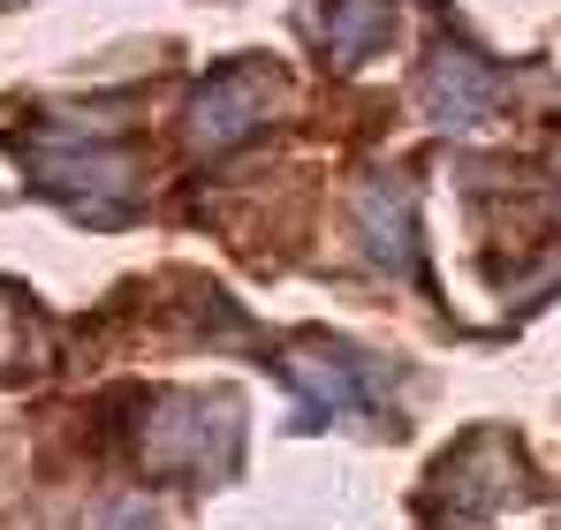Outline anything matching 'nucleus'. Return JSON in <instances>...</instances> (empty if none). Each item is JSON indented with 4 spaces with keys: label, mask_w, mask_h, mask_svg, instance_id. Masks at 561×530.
Instances as JSON below:
<instances>
[{
    "label": "nucleus",
    "mask_w": 561,
    "mask_h": 530,
    "mask_svg": "<svg viewBox=\"0 0 561 530\" xmlns=\"http://www.w3.org/2000/svg\"><path fill=\"white\" fill-rule=\"evenodd\" d=\"M137 454L160 477L213 485L243 454V402L236 394H152L137 417Z\"/></svg>",
    "instance_id": "nucleus-1"
},
{
    "label": "nucleus",
    "mask_w": 561,
    "mask_h": 530,
    "mask_svg": "<svg viewBox=\"0 0 561 530\" xmlns=\"http://www.w3.org/2000/svg\"><path fill=\"white\" fill-rule=\"evenodd\" d=\"M31 182L54 189L61 205H77L84 220H122L145 175H137V152L99 145L92 129H46V137H31Z\"/></svg>",
    "instance_id": "nucleus-2"
},
{
    "label": "nucleus",
    "mask_w": 561,
    "mask_h": 530,
    "mask_svg": "<svg viewBox=\"0 0 561 530\" xmlns=\"http://www.w3.org/2000/svg\"><path fill=\"white\" fill-rule=\"evenodd\" d=\"M280 99H288V77H280L274 61H259V54H243V61H228L220 77H205L197 99H190V137L213 152H228V145H243L251 129H266L280 114Z\"/></svg>",
    "instance_id": "nucleus-3"
},
{
    "label": "nucleus",
    "mask_w": 561,
    "mask_h": 530,
    "mask_svg": "<svg viewBox=\"0 0 561 530\" xmlns=\"http://www.w3.org/2000/svg\"><path fill=\"white\" fill-rule=\"evenodd\" d=\"M516 493V440L508 433H478L470 447H456L433 485H425V516L433 523H478L485 508H501Z\"/></svg>",
    "instance_id": "nucleus-4"
},
{
    "label": "nucleus",
    "mask_w": 561,
    "mask_h": 530,
    "mask_svg": "<svg viewBox=\"0 0 561 530\" xmlns=\"http://www.w3.org/2000/svg\"><path fill=\"white\" fill-rule=\"evenodd\" d=\"M288 379L304 387V410H311V417H357V410L379 402V371L357 349L327 342V334L288 342Z\"/></svg>",
    "instance_id": "nucleus-5"
},
{
    "label": "nucleus",
    "mask_w": 561,
    "mask_h": 530,
    "mask_svg": "<svg viewBox=\"0 0 561 530\" xmlns=\"http://www.w3.org/2000/svg\"><path fill=\"white\" fill-rule=\"evenodd\" d=\"M493 99H501V77L470 54V46H440L433 54V69H425V114L433 122H485L493 114Z\"/></svg>",
    "instance_id": "nucleus-6"
},
{
    "label": "nucleus",
    "mask_w": 561,
    "mask_h": 530,
    "mask_svg": "<svg viewBox=\"0 0 561 530\" xmlns=\"http://www.w3.org/2000/svg\"><path fill=\"white\" fill-rule=\"evenodd\" d=\"M357 235L387 273L417 265V220H410V182L402 175H379L357 189Z\"/></svg>",
    "instance_id": "nucleus-7"
},
{
    "label": "nucleus",
    "mask_w": 561,
    "mask_h": 530,
    "mask_svg": "<svg viewBox=\"0 0 561 530\" xmlns=\"http://www.w3.org/2000/svg\"><path fill=\"white\" fill-rule=\"evenodd\" d=\"M394 23H402V8H394V0H334V8H327V46H334V61H342V69H357V61L387 54Z\"/></svg>",
    "instance_id": "nucleus-8"
},
{
    "label": "nucleus",
    "mask_w": 561,
    "mask_h": 530,
    "mask_svg": "<svg viewBox=\"0 0 561 530\" xmlns=\"http://www.w3.org/2000/svg\"><path fill=\"white\" fill-rule=\"evenodd\" d=\"M106 530H160L152 508H122V516H106Z\"/></svg>",
    "instance_id": "nucleus-9"
}]
</instances>
